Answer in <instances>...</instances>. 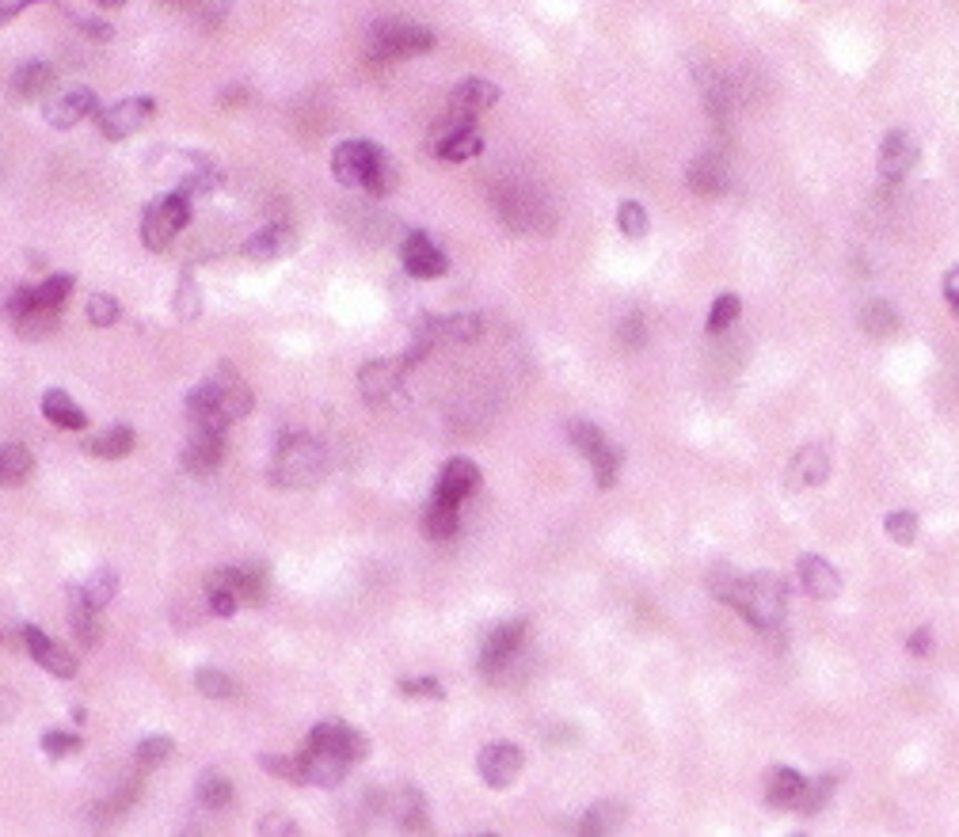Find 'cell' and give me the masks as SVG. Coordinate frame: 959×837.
Here are the masks:
<instances>
[{
    "label": "cell",
    "mask_w": 959,
    "mask_h": 837,
    "mask_svg": "<svg viewBox=\"0 0 959 837\" xmlns=\"http://www.w3.org/2000/svg\"><path fill=\"white\" fill-rule=\"evenodd\" d=\"M713 598L727 602L739 617H746L754 628L769 632V628H780L788 614V591H785V579L773 575V571H757V575H735L731 568H716L713 579Z\"/></svg>",
    "instance_id": "obj_1"
},
{
    "label": "cell",
    "mask_w": 959,
    "mask_h": 837,
    "mask_svg": "<svg viewBox=\"0 0 959 837\" xmlns=\"http://www.w3.org/2000/svg\"><path fill=\"white\" fill-rule=\"evenodd\" d=\"M331 175H336L347 191L362 187L374 198L392 195L400 183V172H397V165H392V157L374 142L336 145V153H331Z\"/></svg>",
    "instance_id": "obj_2"
},
{
    "label": "cell",
    "mask_w": 959,
    "mask_h": 837,
    "mask_svg": "<svg viewBox=\"0 0 959 837\" xmlns=\"http://www.w3.org/2000/svg\"><path fill=\"white\" fill-rule=\"evenodd\" d=\"M328 469V453H324L320 438L313 434H286L275 449V464H270V476H275L278 487H290V492H305V487H316Z\"/></svg>",
    "instance_id": "obj_3"
},
{
    "label": "cell",
    "mask_w": 959,
    "mask_h": 837,
    "mask_svg": "<svg viewBox=\"0 0 959 837\" xmlns=\"http://www.w3.org/2000/svg\"><path fill=\"white\" fill-rule=\"evenodd\" d=\"M491 203H495L499 221L507 225L510 232H553L556 229L553 203H548L537 187H530V183L507 180L502 187H495Z\"/></svg>",
    "instance_id": "obj_4"
},
{
    "label": "cell",
    "mask_w": 959,
    "mask_h": 837,
    "mask_svg": "<svg viewBox=\"0 0 959 837\" xmlns=\"http://www.w3.org/2000/svg\"><path fill=\"white\" fill-rule=\"evenodd\" d=\"M191 225V195L183 191H168V195L153 198L142 214V240L153 252H165L175 236Z\"/></svg>",
    "instance_id": "obj_5"
},
{
    "label": "cell",
    "mask_w": 959,
    "mask_h": 837,
    "mask_svg": "<svg viewBox=\"0 0 959 837\" xmlns=\"http://www.w3.org/2000/svg\"><path fill=\"white\" fill-rule=\"evenodd\" d=\"M568 438L571 446L579 449V453L591 461L594 469V480H598V487H614L617 476H621V464H624V453L614 446V441L602 434V426L594 423H583V418H575V423L568 426Z\"/></svg>",
    "instance_id": "obj_6"
},
{
    "label": "cell",
    "mask_w": 959,
    "mask_h": 837,
    "mask_svg": "<svg viewBox=\"0 0 959 837\" xmlns=\"http://www.w3.org/2000/svg\"><path fill=\"white\" fill-rule=\"evenodd\" d=\"M369 46H374V53L381 61H400V58H415V53L435 50V35H430L423 23H412V20H381L374 23Z\"/></svg>",
    "instance_id": "obj_7"
},
{
    "label": "cell",
    "mask_w": 959,
    "mask_h": 837,
    "mask_svg": "<svg viewBox=\"0 0 959 837\" xmlns=\"http://www.w3.org/2000/svg\"><path fill=\"white\" fill-rule=\"evenodd\" d=\"M491 104H499V88L491 81H461L458 88L450 92V104H446V114L435 122V134L438 130H453V126H465V122H476L480 111H487Z\"/></svg>",
    "instance_id": "obj_8"
},
{
    "label": "cell",
    "mask_w": 959,
    "mask_h": 837,
    "mask_svg": "<svg viewBox=\"0 0 959 837\" xmlns=\"http://www.w3.org/2000/svg\"><path fill=\"white\" fill-rule=\"evenodd\" d=\"M203 389L210 392V400L221 408V415H226L229 423H236V418H244L247 412H252V389L244 385V377H240V369L233 366V362H221V366L203 381Z\"/></svg>",
    "instance_id": "obj_9"
},
{
    "label": "cell",
    "mask_w": 959,
    "mask_h": 837,
    "mask_svg": "<svg viewBox=\"0 0 959 837\" xmlns=\"http://www.w3.org/2000/svg\"><path fill=\"white\" fill-rule=\"evenodd\" d=\"M525 628H530L525 624V617H510V621H499L491 632H487L484 647H480V658H476L484 678H495V674L518 655V647H522V640H525Z\"/></svg>",
    "instance_id": "obj_10"
},
{
    "label": "cell",
    "mask_w": 959,
    "mask_h": 837,
    "mask_svg": "<svg viewBox=\"0 0 959 837\" xmlns=\"http://www.w3.org/2000/svg\"><path fill=\"white\" fill-rule=\"evenodd\" d=\"M153 111H157L153 96L119 99V104H111L107 111H99V134H104L107 142H122V137L137 134V130L153 119Z\"/></svg>",
    "instance_id": "obj_11"
},
{
    "label": "cell",
    "mask_w": 959,
    "mask_h": 837,
    "mask_svg": "<svg viewBox=\"0 0 959 837\" xmlns=\"http://www.w3.org/2000/svg\"><path fill=\"white\" fill-rule=\"evenodd\" d=\"M214 591L233 594L240 606H259L267 598V571L259 563H252V568H221L206 579V594Z\"/></svg>",
    "instance_id": "obj_12"
},
{
    "label": "cell",
    "mask_w": 959,
    "mask_h": 837,
    "mask_svg": "<svg viewBox=\"0 0 959 837\" xmlns=\"http://www.w3.org/2000/svg\"><path fill=\"white\" fill-rule=\"evenodd\" d=\"M914 165H918L914 134H910V130H891V134L884 137V145H879V183H884V191L899 187Z\"/></svg>",
    "instance_id": "obj_13"
},
{
    "label": "cell",
    "mask_w": 959,
    "mask_h": 837,
    "mask_svg": "<svg viewBox=\"0 0 959 837\" xmlns=\"http://www.w3.org/2000/svg\"><path fill=\"white\" fill-rule=\"evenodd\" d=\"M412 362L408 359H385V362H366L359 374V389L366 404H389L404 385V374Z\"/></svg>",
    "instance_id": "obj_14"
},
{
    "label": "cell",
    "mask_w": 959,
    "mask_h": 837,
    "mask_svg": "<svg viewBox=\"0 0 959 837\" xmlns=\"http://www.w3.org/2000/svg\"><path fill=\"white\" fill-rule=\"evenodd\" d=\"M400 259H404V270L412 278H442L450 270V255L427 236V232H408L404 244H400Z\"/></svg>",
    "instance_id": "obj_15"
},
{
    "label": "cell",
    "mask_w": 959,
    "mask_h": 837,
    "mask_svg": "<svg viewBox=\"0 0 959 837\" xmlns=\"http://www.w3.org/2000/svg\"><path fill=\"white\" fill-rule=\"evenodd\" d=\"M522 765L525 757L514 742H491V747H484L476 757L480 780H484L487 788H510L518 780V773H522Z\"/></svg>",
    "instance_id": "obj_16"
},
{
    "label": "cell",
    "mask_w": 959,
    "mask_h": 837,
    "mask_svg": "<svg viewBox=\"0 0 959 837\" xmlns=\"http://www.w3.org/2000/svg\"><path fill=\"white\" fill-rule=\"evenodd\" d=\"M73 275H46L35 286H20L8 298V316L23 313V308H61L69 301V293H73Z\"/></svg>",
    "instance_id": "obj_17"
},
{
    "label": "cell",
    "mask_w": 959,
    "mask_h": 837,
    "mask_svg": "<svg viewBox=\"0 0 959 837\" xmlns=\"http://www.w3.org/2000/svg\"><path fill=\"white\" fill-rule=\"evenodd\" d=\"M226 457V430H206V426H191V438L183 446L180 461L191 476H206L214 472Z\"/></svg>",
    "instance_id": "obj_18"
},
{
    "label": "cell",
    "mask_w": 959,
    "mask_h": 837,
    "mask_svg": "<svg viewBox=\"0 0 959 837\" xmlns=\"http://www.w3.org/2000/svg\"><path fill=\"white\" fill-rule=\"evenodd\" d=\"M480 487V469L476 461H469V457H453V461L442 464V472H438L435 480V495L430 499L438 502H450V507H461V502L469 499Z\"/></svg>",
    "instance_id": "obj_19"
},
{
    "label": "cell",
    "mask_w": 959,
    "mask_h": 837,
    "mask_svg": "<svg viewBox=\"0 0 959 837\" xmlns=\"http://www.w3.org/2000/svg\"><path fill=\"white\" fill-rule=\"evenodd\" d=\"M308 747L331 750V754L347 757L351 765L362 762V757L369 754L366 735H362L359 727H351V724H316L313 731H308Z\"/></svg>",
    "instance_id": "obj_20"
},
{
    "label": "cell",
    "mask_w": 959,
    "mask_h": 837,
    "mask_svg": "<svg viewBox=\"0 0 959 837\" xmlns=\"http://www.w3.org/2000/svg\"><path fill=\"white\" fill-rule=\"evenodd\" d=\"M697 88H701V99H705L708 114L716 119V126L727 130V122H731L735 107H739V88H735V84L727 81L719 69H713V65H701L697 69Z\"/></svg>",
    "instance_id": "obj_21"
},
{
    "label": "cell",
    "mask_w": 959,
    "mask_h": 837,
    "mask_svg": "<svg viewBox=\"0 0 959 837\" xmlns=\"http://www.w3.org/2000/svg\"><path fill=\"white\" fill-rule=\"evenodd\" d=\"M23 643H27L31 658H35L43 670L58 674V678H73V674H76V655L65 647V643H58L53 635H46L43 628H35V624L23 628Z\"/></svg>",
    "instance_id": "obj_22"
},
{
    "label": "cell",
    "mask_w": 959,
    "mask_h": 837,
    "mask_svg": "<svg viewBox=\"0 0 959 837\" xmlns=\"http://www.w3.org/2000/svg\"><path fill=\"white\" fill-rule=\"evenodd\" d=\"M685 183H690L693 195L719 198L727 187H731V168H727V160L719 157V153H701V157L690 165V172H685Z\"/></svg>",
    "instance_id": "obj_23"
},
{
    "label": "cell",
    "mask_w": 959,
    "mask_h": 837,
    "mask_svg": "<svg viewBox=\"0 0 959 837\" xmlns=\"http://www.w3.org/2000/svg\"><path fill=\"white\" fill-rule=\"evenodd\" d=\"M92 114H96V92L92 88H69L46 104V122L53 130H73L76 122L92 119Z\"/></svg>",
    "instance_id": "obj_24"
},
{
    "label": "cell",
    "mask_w": 959,
    "mask_h": 837,
    "mask_svg": "<svg viewBox=\"0 0 959 837\" xmlns=\"http://www.w3.org/2000/svg\"><path fill=\"white\" fill-rule=\"evenodd\" d=\"M180 187L175 191H183V195H191V198H203V195H210L214 187H221V168H218V160L214 157H206V153H180Z\"/></svg>",
    "instance_id": "obj_25"
},
{
    "label": "cell",
    "mask_w": 959,
    "mask_h": 837,
    "mask_svg": "<svg viewBox=\"0 0 959 837\" xmlns=\"http://www.w3.org/2000/svg\"><path fill=\"white\" fill-rule=\"evenodd\" d=\"M484 153V137H480L476 122H465V126L453 130H438L435 134V157L446 160V165H461V160H473Z\"/></svg>",
    "instance_id": "obj_26"
},
{
    "label": "cell",
    "mask_w": 959,
    "mask_h": 837,
    "mask_svg": "<svg viewBox=\"0 0 959 837\" xmlns=\"http://www.w3.org/2000/svg\"><path fill=\"white\" fill-rule=\"evenodd\" d=\"M385 815H392V823L400 830H427L430 815H427V800H423L420 788H397V792H385Z\"/></svg>",
    "instance_id": "obj_27"
},
{
    "label": "cell",
    "mask_w": 959,
    "mask_h": 837,
    "mask_svg": "<svg viewBox=\"0 0 959 837\" xmlns=\"http://www.w3.org/2000/svg\"><path fill=\"white\" fill-rule=\"evenodd\" d=\"M53 84H58V69L50 61H27L12 73V99L15 104H35V99H46Z\"/></svg>",
    "instance_id": "obj_28"
},
{
    "label": "cell",
    "mask_w": 959,
    "mask_h": 837,
    "mask_svg": "<svg viewBox=\"0 0 959 837\" xmlns=\"http://www.w3.org/2000/svg\"><path fill=\"white\" fill-rule=\"evenodd\" d=\"M301 765H305V785H316V788H339L347 780V769H351L347 757L320 747H308L305 754H301Z\"/></svg>",
    "instance_id": "obj_29"
},
{
    "label": "cell",
    "mask_w": 959,
    "mask_h": 837,
    "mask_svg": "<svg viewBox=\"0 0 959 837\" xmlns=\"http://www.w3.org/2000/svg\"><path fill=\"white\" fill-rule=\"evenodd\" d=\"M800 583H803V591H808L811 598H818V602L838 598V591H841L838 571H834L830 563H826L823 556H815V553L800 556Z\"/></svg>",
    "instance_id": "obj_30"
},
{
    "label": "cell",
    "mask_w": 959,
    "mask_h": 837,
    "mask_svg": "<svg viewBox=\"0 0 959 837\" xmlns=\"http://www.w3.org/2000/svg\"><path fill=\"white\" fill-rule=\"evenodd\" d=\"M290 247H293V232H290V225L275 221V225H267V229H259L252 240H247V244H244V255H247V259H252V263H270V259H282V255L290 252Z\"/></svg>",
    "instance_id": "obj_31"
},
{
    "label": "cell",
    "mask_w": 959,
    "mask_h": 837,
    "mask_svg": "<svg viewBox=\"0 0 959 837\" xmlns=\"http://www.w3.org/2000/svg\"><path fill=\"white\" fill-rule=\"evenodd\" d=\"M803 792H808V780L788 765H773L769 777H765V796H769L773 808H800Z\"/></svg>",
    "instance_id": "obj_32"
},
{
    "label": "cell",
    "mask_w": 959,
    "mask_h": 837,
    "mask_svg": "<svg viewBox=\"0 0 959 837\" xmlns=\"http://www.w3.org/2000/svg\"><path fill=\"white\" fill-rule=\"evenodd\" d=\"M423 328L430 331L435 343H473L480 336V316L473 313H453V316H438V320H427Z\"/></svg>",
    "instance_id": "obj_33"
},
{
    "label": "cell",
    "mask_w": 959,
    "mask_h": 837,
    "mask_svg": "<svg viewBox=\"0 0 959 837\" xmlns=\"http://www.w3.org/2000/svg\"><path fill=\"white\" fill-rule=\"evenodd\" d=\"M43 415L50 418L53 426H61V430H84V426H88V415H84L81 408H76V400L61 389L43 392Z\"/></svg>",
    "instance_id": "obj_34"
},
{
    "label": "cell",
    "mask_w": 959,
    "mask_h": 837,
    "mask_svg": "<svg viewBox=\"0 0 959 837\" xmlns=\"http://www.w3.org/2000/svg\"><path fill=\"white\" fill-rule=\"evenodd\" d=\"M134 441H137V434H134V426H126V423H119V426H107V430H99L96 438H88V453L92 457H104V461H119V457H126L130 449H134Z\"/></svg>",
    "instance_id": "obj_35"
},
{
    "label": "cell",
    "mask_w": 959,
    "mask_h": 837,
    "mask_svg": "<svg viewBox=\"0 0 959 837\" xmlns=\"http://www.w3.org/2000/svg\"><path fill=\"white\" fill-rule=\"evenodd\" d=\"M31 472H35V457H31L27 446H20V441H8V446H0V487L27 484Z\"/></svg>",
    "instance_id": "obj_36"
},
{
    "label": "cell",
    "mask_w": 959,
    "mask_h": 837,
    "mask_svg": "<svg viewBox=\"0 0 959 837\" xmlns=\"http://www.w3.org/2000/svg\"><path fill=\"white\" fill-rule=\"evenodd\" d=\"M73 594L84 602V606L107 609L114 602V594H119V575H114L111 568H96L81 586H73Z\"/></svg>",
    "instance_id": "obj_37"
},
{
    "label": "cell",
    "mask_w": 959,
    "mask_h": 837,
    "mask_svg": "<svg viewBox=\"0 0 959 837\" xmlns=\"http://www.w3.org/2000/svg\"><path fill=\"white\" fill-rule=\"evenodd\" d=\"M792 476L800 487H818L830 476V457L823 453V446H803L800 453L792 457Z\"/></svg>",
    "instance_id": "obj_38"
},
{
    "label": "cell",
    "mask_w": 959,
    "mask_h": 837,
    "mask_svg": "<svg viewBox=\"0 0 959 837\" xmlns=\"http://www.w3.org/2000/svg\"><path fill=\"white\" fill-rule=\"evenodd\" d=\"M198 803H203L206 811H229L236 800V788L229 777H221L218 769H206L203 777H198Z\"/></svg>",
    "instance_id": "obj_39"
},
{
    "label": "cell",
    "mask_w": 959,
    "mask_h": 837,
    "mask_svg": "<svg viewBox=\"0 0 959 837\" xmlns=\"http://www.w3.org/2000/svg\"><path fill=\"white\" fill-rule=\"evenodd\" d=\"M137 796H142V785H137V780L122 785L119 792L107 796V800H99L96 808H92V823H96V826H111V823H119V818L126 815V811L137 803Z\"/></svg>",
    "instance_id": "obj_40"
},
{
    "label": "cell",
    "mask_w": 959,
    "mask_h": 837,
    "mask_svg": "<svg viewBox=\"0 0 959 837\" xmlns=\"http://www.w3.org/2000/svg\"><path fill=\"white\" fill-rule=\"evenodd\" d=\"M624 818H629V808L617 800H606V803H594V808L579 818V830L583 834H614Z\"/></svg>",
    "instance_id": "obj_41"
},
{
    "label": "cell",
    "mask_w": 959,
    "mask_h": 837,
    "mask_svg": "<svg viewBox=\"0 0 959 837\" xmlns=\"http://www.w3.org/2000/svg\"><path fill=\"white\" fill-rule=\"evenodd\" d=\"M899 313H895L887 301H869V305L861 308V328L869 331L872 339H891L895 331H899Z\"/></svg>",
    "instance_id": "obj_42"
},
{
    "label": "cell",
    "mask_w": 959,
    "mask_h": 837,
    "mask_svg": "<svg viewBox=\"0 0 959 837\" xmlns=\"http://www.w3.org/2000/svg\"><path fill=\"white\" fill-rule=\"evenodd\" d=\"M458 507H450V502H438L430 499V507L423 510V533H427L430 541H450L453 533H458Z\"/></svg>",
    "instance_id": "obj_43"
},
{
    "label": "cell",
    "mask_w": 959,
    "mask_h": 837,
    "mask_svg": "<svg viewBox=\"0 0 959 837\" xmlns=\"http://www.w3.org/2000/svg\"><path fill=\"white\" fill-rule=\"evenodd\" d=\"M58 313L61 308H23V313L12 316V324L23 339H43L58 328Z\"/></svg>",
    "instance_id": "obj_44"
},
{
    "label": "cell",
    "mask_w": 959,
    "mask_h": 837,
    "mask_svg": "<svg viewBox=\"0 0 959 837\" xmlns=\"http://www.w3.org/2000/svg\"><path fill=\"white\" fill-rule=\"evenodd\" d=\"M195 689L210 701H229L236 693V681L218 666H203V670H195Z\"/></svg>",
    "instance_id": "obj_45"
},
{
    "label": "cell",
    "mask_w": 959,
    "mask_h": 837,
    "mask_svg": "<svg viewBox=\"0 0 959 837\" xmlns=\"http://www.w3.org/2000/svg\"><path fill=\"white\" fill-rule=\"evenodd\" d=\"M172 754H175V742L168 739V735H149V739L137 742L134 762H137V769H157V765H165Z\"/></svg>",
    "instance_id": "obj_46"
},
{
    "label": "cell",
    "mask_w": 959,
    "mask_h": 837,
    "mask_svg": "<svg viewBox=\"0 0 959 837\" xmlns=\"http://www.w3.org/2000/svg\"><path fill=\"white\" fill-rule=\"evenodd\" d=\"M99 609H92V606H84L81 598H76L73 594V606H69V624H73V632H76V643H84V647H92V643L99 640Z\"/></svg>",
    "instance_id": "obj_47"
},
{
    "label": "cell",
    "mask_w": 959,
    "mask_h": 837,
    "mask_svg": "<svg viewBox=\"0 0 959 837\" xmlns=\"http://www.w3.org/2000/svg\"><path fill=\"white\" fill-rule=\"evenodd\" d=\"M259 765L270 773L275 780H286V785H305V765H301V754H263Z\"/></svg>",
    "instance_id": "obj_48"
},
{
    "label": "cell",
    "mask_w": 959,
    "mask_h": 837,
    "mask_svg": "<svg viewBox=\"0 0 959 837\" xmlns=\"http://www.w3.org/2000/svg\"><path fill=\"white\" fill-rule=\"evenodd\" d=\"M84 313H88V320L96 324V328H111V324H119L122 305H119V298H111V293H92Z\"/></svg>",
    "instance_id": "obj_49"
},
{
    "label": "cell",
    "mask_w": 959,
    "mask_h": 837,
    "mask_svg": "<svg viewBox=\"0 0 959 837\" xmlns=\"http://www.w3.org/2000/svg\"><path fill=\"white\" fill-rule=\"evenodd\" d=\"M838 780H841V773H838V769H830L823 780H818V785H808V792H803V800H800V811H803V815H815V811H823V803L834 796Z\"/></svg>",
    "instance_id": "obj_50"
},
{
    "label": "cell",
    "mask_w": 959,
    "mask_h": 837,
    "mask_svg": "<svg viewBox=\"0 0 959 837\" xmlns=\"http://www.w3.org/2000/svg\"><path fill=\"white\" fill-rule=\"evenodd\" d=\"M739 313H742V301L735 298V293H724V298H716L713 301V313H708V331H713V336L727 331L735 320H739Z\"/></svg>",
    "instance_id": "obj_51"
},
{
    "label": "cell",
    "mask_w": 959,
    "mask_h": 837,
    "mask_svg": "<svg viewBox=\"0 0 959 837\" xmlns=\"http://www.w3.org/2000/svg\"><path fill=\"white\" fill-rule=\"evenodd\" d=\"M38 747H43V754L46 757H73V754H81V735H69V731H46L43 739H38Z\"/></svg>",
    "instance_id": "obj_52"
},
{
    "label": "cell",
    "mask_w": 959,
    "mask_h": 837,
    "mask_svg": "<svg viewBox=\"0 0 959 837\" xmlns=\"http://www.w3.org/2000/svg\"><path fill=\"white\" fill-rule=\"evenodd\" d=\"M617 225H621V232L624 236H632V240H640V236H647V209L640 206V203H621L617 206Z\"/></svg>",
    "instance_id": "obj_53"
},
{
    "label": "cell",
    "mask_w": 959,
    "mask_h": 837,
    "mask_svg": "<svg viewBox=\"0 0 959 837\" xmlns=\"http://www.w3.org/2000/svg\"><path fill=\"white\" fill-rule=\"evenodd\" d=\"M617 343H621V351H640V347L647 343V324L640 313H629L621 320V328H617Z\"/></svg>",
    "instance_id": "obj_54"
},
{
    "label": "cell",
    "mask_w": 959,
    "mask_h": 837,
    "mask_svg": "<svg viewBox=\"0 0 959 837\" xmlns=\"http://www.w3.org/2000/svg\"><path fill=\"white\" fill-rule=\"evenodd\" d=\"M400 693L404 696H415V701H442L446 689L438 678H404L400 681Z\"/></svg>",
    "instance_id": "obj_55"
},
{
    "label": "cell",
    "mask_w": 959,
    "mask_h": 837,
    "mask_svg": "<svg viewBox=\"0 0 959 837\" xmlns=\"http://www.w3.org/2000/svg\"><path fill=\"white\" fill-rule=\"evenodd\" d=\"M887 537L895 541V545H910V541L918 537V518L910 514V510H899V514H887Z\"/></svg>",
    "instance_id": "obj_56"
},
{
    "label": "cell",
    "mask_w": 959,
    "mask_h": 837,
    "mask_svg": "<svg viewBox=\"0 0 959 837\" xmlns=\"http://www.w3.org/2000/svg\"><path fill=\"white\" fill-rule=\"evenodd\" d=\"M198 308H203V298H198V286H195V278H191V275H183V282H180V293H175V313H180L183 320H195V316H198Z\"/></svg>",
    "instance_id": "obj_57"
},
{
    "label": "cell",
    "mask_w": 959,
    "mask_h": 837,
    "mask_svg": "<svg viewBox=\"0 0 959 837\" xmlns=\"http://www.w3.org/2000/svg\"><path fill=\"white\" fill-rule=\"evenodd\" d=\"M76 27H81L88 38H96V43H111L114 38V27L107 20H76Z\"/></svg>",
    "instance_id": "obj_58"
},
{
    "label": "cell",
    "mask_w": 959,
    "mask_h": 837,
    "mask_svg": "<svg viewBox=\"0 0 959 837\" xmlns=\"http://www.w3.org/2000/svg\"><path fill=\"white\" fill-rule=\"evenodd\" d=\"M259 834H298V823H290V818H282V815H267V818H259Z\"/></svg>",
    "instance_id": "obj_59"
},
{
    "label": "cell",
    "mask_w": 959,
    "mask_h": 837,
    "mask_svg": "<svg viewBox=\"0 0 959 837\" xmlns=\"http://www.w3.org/2000/svg\"><path fill=\"white\" fill-rule=\"evenodd\" d=\"M907 647H910V655H918V658L930 655V651H933V632H930V628H918V632L910 635Z\"/></svg>",
    "instance_id": "obj_60"
},
{
    "label": "cell",
    "mask_w": 959,
    "mask_h": 837,
    "mask_svg": "<svg viewBox=\"0 0 959 837\" xmlns=\"http://www.w3.org/2000/svg\"><path fill=\"white\" fill-rule=\"evenodd\" d=\"M38 4V0H0V27H4L8 20H15V15L23 12V8Z\"/></svg>",
    "instance_id": "obj_61"
},
{
    "label": "cell",
    "mask_w": 959,
    "mask_h": 837,
    "mask_svg": "<svg viewBox=\"0 0 959 837\" xmlns=\"http://www.w3.org/2000/svg\"><path fill=\"white\" fill-rule=\"evenodd\" d=\"M945 298H948V305H952L956 313H959V267L945 275Z\"/></svg>",
    "instance_id": "obj_62"
},
{
    "label": "cell",
    "mask_w": 959,
    "mask_h": 837,
    "mask_svg": "<svg viewBox=\"0 0 959 837\" xmlns=\"http://www.w3.org/2000/svg\"><path fill=\"white\" fill-rule=\"evenodd\" d=\"M165 4H175V8H195L198 0H165Z\"/></svg>",
    "instance_id": "obj_63"
},
{
    "label": "cell",
    "mask_w": 959,
    "mask_h": 837,
    "mask_svg": "<svg viewBox=\"0 0 959 837\" xmlns=\"http://www.w3.org/2000/svg\"><path fill=\"white\" fill-rule=\"evenodd\" d=\"M99 8H119V4H126V0H96Z\"/></svg>",
    "instance_id": "obj_64"
}]
</instances>
